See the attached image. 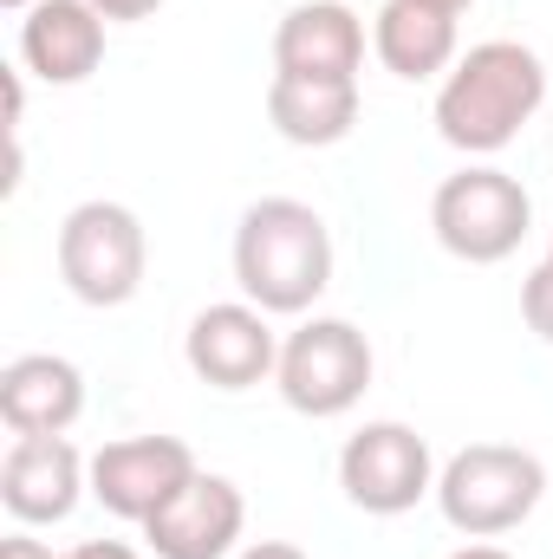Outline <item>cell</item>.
Returning <instances> with one entry per match:
<instances>
[{
  "label": "cell",
  "mask_w": 553,
  "mask_h": 559,
  "mask_svg": "<svg viewBox=\"0 0 553 559\" xmlns=\"http://www.w3.org/2000/svg\"><path fill=\"white\" fill-rule=\"evenodd\" d=\"M548 105V66L521 39H482L469 46L443 92H436V131L462 156H495L528 131V118Z\"/></svg>",
  "instance_id": "cell-1"
},
{
  "label": "cell",
  "mask_w": 553,
  "mask_h": 559,
  "mask_svg": "<svg viewBox=\"0 0 553 559\" xmlns=\"http://www.w3.org/2000/svg\"><path fill=\"white\" fill-rule=\"evenodd\" d=\"M235 280L261 312H306L332 286V235L319 209L268 195L235 228Z\"/></svg>",
  "instance_id": "cell-2"
},
{
  "label": "cell",
  "mask_w": 553,
  "mask_h": 559,
  "mask_svg": "<svg viewBox=\"0 0 553 559\" xmlns=\"http://www.w3.org/2000/svg\"><path fill=\"white\" fill-rule=\"evenodd\" d=\"M541 495H548V468H541V455H528L515 442H469L436 475V508L469 540L515 534L541 508Z\"/></svg>",
  "instance_id": "cell-3"
},
{
  "label": "cell",
  "mask_w": 553,
  "mask_h": 559,
  "mask_svg": "<svg viewBox=\"0 0 553 559\" xmlns=\"http://www.w3.org/2000/svg\"><path fill=\"white\" fill-rule=\"evenodd\" d=\"M528 222H534L528 189H521L508 169H489V163L443 176L436 195H430V228H436V241H443L456 261H469V267L508 261V254L528 241Z\"/></svg>",
  "instance_id": "cell-4"
},
{
  "label": "cell",
  "mask_w": 553,
  "mask_h": 559,
  "mask_svg": "<svg viewBox=\"0 0 553 559\" xmlns=\"http://www.w3.org/2000/svg\"><path fill=\"white\" fill-rule=\"evenodd\" d=\"M274 384L299 417H345L372 391V338L352 319H306L280 345Z\"/></svg>",
  "instance_id": "cell-5"
},
{
  "label": "cell",
  "mask_w": 553,
  "mask_h": 559,
  "mask_svg": "<svg viewBox=\"0 0 553 559\" xmlns=\"http://www.w3.org/2000/svg\"><path fill=\"white\" fill-rule=\"evenodd\" d=\"M143 267H150V241L125 202H79L59 222V280L72 299L125 306V299H138Z\"/></svg>",
  "instance_id": "cell-6"
},
{
  "label": "cell",
  "mask_w": 553,
  "mask_h": 559,
  "mask_svg": "<svg viewBox=\"0 0 553 559\" xmlns=\"http://www.w3.org/2000/svg\"><path fill=\"white\" fill-rule=\"evenodd\" d=\"M339 488L352 508L391 521V514H411L423 495H436V462H430V442L416 436L411 423H365L345 449H339Z\"/></svg>",
  "instance_id": "cell-7"
},
{
  "label": "cell",
  "mask_w": 553,
  "mask_h": 559,
  "mask_svg": "<svg viewBox=\"0 0 553 559\" xmlns=\"http://www.w3.org/2000/svg\"><path fill=\"white\" fill-rule=\"evenodd\" d=\"M196 475V455L189 442L176 436H125V442H105L92 455V501L118 521L143 527L163 501H176Z\"/></svg>",
  "instance_id": "cell-8"
},
{
  "label": "cell",
  "mask_w": 553,
  "mask_h": 559,
  "mask_svg": "<svg viewBox=\"0 0 553 559\" xmlns=\"http://www.w3.org/2000/svg\"><path fill=\"white\" fill-rule=\"evenodd\" d=\"M183 358L202 384L215 391H255L268 384L280 365V338L268 325L261 306L248 299H222V306H202L189 319V338H183Z\"/></svg>",
  "instance_id": "cell-9"
},
{
  "label": "cell",
  "mask_w": 553,
  "mask_h": 559,
  "mask_svg": "<svg viewBox=\"0 0 553 559\" xmlns=\"http://www.w3.org/2000/svg\"><path fill=\"white\" fill-rule=\"evenodd\" d=\"M92 495V462L66 436H13L0 462V501L20 527H52Z\"/></svg>",
  "instance_id": "cell-10"
},
{
  "label": "cell",
  "mask_w": 553,
  "mask_h": 559,
  "mask_svg": "<svg viewBox=\"0 0 553 559\" xmlns=\"http://www.w3.org/2000/svg\"><path fill=\"white\" fill-rule=\"evenodd\" d=\"M248 527V501L228 475H189V488L176 501H163L143 521V540L156 559H228Z\"/></svg>",
  "instance_id": "cell-11"
},
{
  "label": "cell",
  "mask_w": 553,
  "mask_h": 559,
  "mask_svg": "<svg viewBox=\"0 0 553 559\" xmlns=\"http://www.w3.org/2000/svg\"><path fill=\"white\" fill-rule=\"evenodd\" d=\"M365 66V20L345 0H306L280 20L274 33V72L280 79H332L358 85Z\"/></svg>",
  "instance_id": "cell-12"
},
{
  "label": "cell",
  "mask_w": 553,
  "mask_h": 559,
  "mask_svg": "<svg viewBox=\"0 0 553 559\" xmlns=\"http://www.w3.org/2000/svg\"><path fill=\"white\" fill-rule=\"evenodd\" d=\"M105 26L92 0H39L20 13V66L46 85H85L105 59Z\"/></svg>",
  "instance_id": "cell-13"
},
{
  "label": "cell",
  "mask_w": 553,
  "mask_h": 559,
  "mask_svg": "<svg viewBox=\"0 0 553 559\" xmlns=\"http://www.w3.org/2000/svg\"><path fill=\"white\" fill-rule=\"evenodd\" d=\"M85 417V378L72 358L26 352L0 371V423L13 436H66Z\"/></svg>",
  "instance_id": "cell-14"
},
{
  "label": "cell",
  "mask_w": 553,
  "mask_h": 559,
  "mask_svg": "<svg viewBox=\"0 0 553 559\" xmlns=\"http://www.w3.org/2000/svg\"><path fill=\"white\" fill-rule=\"evenodd\" d=\"M372 46H378V66L398 72V79H436L456 66V13H436L423 0H385L378 20H372Z\"/></svg>",
  "instance_id": "cell-15"
},
{
  "label": "cell",
  "mask_w": 553,
  "mask_h": 559,
  "mask_svg": "<svg viewBox=\"0 0 553 559\" xmlns=\"http://www.w3.org/2000/svg\"><path fill=\"white\" fill-rule=\"evenodd\" d=\"M268 124L299 150H332L352 138L358 124V85H332V79H280L268 85Z\"/></svg>",
  "instance_id": "cell-16"
},
{
  "label": "cell",
  "mask_w": 553,
  "mask_h": 559,
  "mask_svg": "<svg viewBox=\"0 0 553 559\" xmlns=\"http://www.w3.org/2000/svg\"><path fill=\"white\" fill-rule=\"evenodd\" d=\"M521 319H528V332H541L553 345V261H541L528 286H521Z\"/></svg>",
  "instance_id": "cell-17"
},
{
  "label": "cell",
  "mask_w": 553,
  "mask_h": 559,
  "mask_svg": "<svg viewBox=\"0 0 553 559\" xmlns=\"http://www.w3.org/2000/svg\"><path fill=\"white\" fill-rule=\"evenodd\" d=\"M0 559H66V554H52V547L33 540V534H7V540H0Z\"/></svg>",
  "instance_id": "cell-18"
},
{
  "label": "cell",
  "mask_w": 553,
  "mask_h": 559,
  "mask_svg": "<svg viewBox=\"0 0 553 559\" xmlns=\"http://www.w3.org/2000/svg\"><path fill=\"white\" fill-rule=\"evenodd\" d=\"M92 7H98L105 20H150L163 0H92Z\"/></svg>",
  "instance_id": "cell-19"
},
{
  "label": "cell",
  "mask_w": 553,
  "mask_h": 559,
  "mask_svg": "<svg viewBox=\"0 0 553 559\" xmlns=\"http://www.w3.org/2000/svg\"><path fill=\"white\" fill-rule=\"evenodd\" d=\"M66 559H143V554L125 547V540H85V547H72Z\"/></svg>",
  "instance_id": "cell-20"
},
{
  "label": "cell",
  "mask_w": 553,
  "mask_h": 559,
  "mask_svg": "<svg viewBox=\"0 0 553 559\" xmlns=\"http://www.w3.org/2000/svg\"><path fill=\"white\" fill-rule=\"evenodd\" d=\"M242 559H306L293 540H255V547H242Z\"/></svg>",
  "instance_id": "cell-21"
},
{
  "label": "cell",
  "mask_w": 553,
  "mask_h": 559,
  "mask_svg": "<svg viewBox=\"0 0 553 559\" xmlns=\"http://www.w3.org/2000/svg\"><path fill=\"white\" fill-rule=\"evenodd\" d=\"M449 559H508V554H502V547H489V540H469L462 554H449Z\"/></svg>",
  "instance_id": "cell-22"
},
{
  "label": "cell",
  "mask_w": 553,
  "mask_h": 559,
  "mask_svg": "<svg viewBox=\"0 0 553 559\" xmlns=\"http://www.w3.org/2000/svg\"><path fill=\"white\" fill-rule=\"evenodd\" d=\"M423 7H436V13H456V20H462V13H469L475 0H423Z\"/></svg>",
  "instance_id": "cell-23"
},
{
  "label": "cell",
  "mask_w": 553,
  "mask_h": 559,
  "mask_svg": "<svg viewBox=\"0 0 553 559\" xmlns=\"http://www.w3.org/2000/svg\"><path fill=\"white\" fill-rule=\"evenodd\" d=\"M0 7H13V13H26V7H39V0H0Z\"/></svg>",
  "instance_id": "cell-24"
},
{
  "label": "cell",
  "mask_w": 553,
  "mask_h": 559,
  "mask_svg": "<svg viewBox=\"0 0 553 559\" xmlns=\"http://www.w3.org/2000/svg\"><path fill=\"white\" fill-rule=\"evenodd\" d=\"M548 261H553V248H548Z\"/></svg>",
  "instance_id": "cell-25"
}]
</instances>
